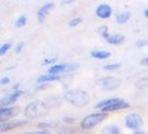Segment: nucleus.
<instances>
[{
    "mask_svg": "<svg viewBox=\"0 0 148 134\" xmlns=\"http://www.w3.org/2000/svg\"><path fill=\"white\" fill-rule=\"evenodd\" d=\"M65 99L76 107H84L90 102L89 94L82 89H69L65 93Z\"/></svg>",
    "mask_w": 148,
    "mask_h": 134,
    "instance_id": "1",
    "label": "nucleus"
},
{
    "mask_svg": "<svg viewBox=\"0 0 148 134\" xmlns=\"http://www.w3.org/2000/svg\"><path fill=\"white\" fill-rule=\"evenodd\" d=\"M129 106V104L125 102L124 99L120 98H109L103 101L100 103L96 104V108L103 110L105 112H110V111H116V110H121V108H127Z\"/></svg>",
    "mask_w": 148,
    "mask_h": 134,
    "instance_id": "2",
    "label": "nucleus"
},
{
    "mask_svg": "<svg viewBox=\"0 0 148 134\" xmlns=\"http://www.w3.org/2000/svg\"><path fill=\"white\" fill-rule=\"evenodd\" d=\"M46 113V106L41 102H31L26 107V116L28 119H36Z\"/></svg>",
    "mask_w": 148,
    "mask_h": 134,
    "instance_id": "3",
    "label": "nucleus"
},
{
    "mask_svg": "<svg viewBox=\"0 0 148 134\" xmlns=\"http://www.w3.org/2000/svg\"><path fill=\"white\" fill-rule=\"evenodd\" d=\"M106 117V114L105 113H96V114H91L86 116L85 119H82V128H91L95 125L99 124L101 121H104Z\"/></svg>",
    "mask_w": 148,
    "mask_h": 134,
    "instance_id": "4",
    "label": "nucleus"
},
{
    "mask_svg": "<svg viewBox=\"0 0 148 134\" xmlns=\"http://www.w3.org/2000/svg\"><path fill=\"white\" fill-rule=\"evenodd\" d=\"M98 85L101 88L107 89V90H112V89H116L117 87H119L120 81L116 77H104V78L98 81Z\"/></svg>",
    "mask_w": 148,
    "mask_h": 134,
    "instance_id": "5",
    "label": "nucleus"
},
{
    "mask_svg": "<svg viewBox=\"0 0 148 134\" xmlns=\"http://www.w3.org/2000/svg\"><path fill=\"white\" fill-rule=\"evenodd\" d=\"M126 126L132 130H138L143 125V119L137 114H129L126 116L125 119Z\"/></svg>",
    "mask_w": 148,
    "mask_h": 134,
    "instance_id": "6",
    "label": "nucleus"
},
{
    "mask_svg": "<svg viewBox=\"0 0 148 134\" xmlns=\"http://www.w3.org/2000/svg\"><path fill=\"white\" fill-rule=\"evenodd\" d=\"M77 67H78L77 64H58V65H53L49 68V74L57 75L58 73H61V72L76 69Z\"/></svg>",
    "mask_w": 148,
    "mask_h": 134,
    "instance_id": "7",
    "label": "nucleus"
},
{
    "mask_svg": "<svg viewBox=\"0 0 148 134\" xmlns=\"http://www.w3.org/2000/svg\"><path fill=\"white\" fill-rule=\"evenodd\" d=\"M19 108L18 107H1L0 108V119L1 122H5L9 117H12L18 114Z\"/></svg>",
    "mask_w": 148,
    "mask_h": 134,
    "instance_id": "8",
    "label": "nucleus"
},
{
    "mask_svg": "<svg viewBox=\"0 0 148 134\" xmlns=\"http://www.w3.org/2000/svg\"><path fill=\"white\" fill-rule=\"evenodd\" d=\"M27 121H9V122H1L0 124V131L1 132H6L9 130H12L15 127H18L20 125L26 124Z\"/></svg>",
    "mask_w": 148,
    "mask_h": 134,
    "instance_id": "9",
    "label": "nucleus"
},
{
    "mask_svg": "<svg viewBox=\"0 0 148 134\" xmlns=\"http://www.w3.org/2000/svg\"><path fill=\"white\" fill-rule=\"evenodd\" d=\"M22 93V90H18V92H15V93H12V94H9L8 96L6 97H3L2 99H1V107H3L5 105H8V104H11V103H15L16 102V99L18 98V97L21 95Z\"/></svg>",
    "mask_w": 148,
    "mask_h": 134,
    "instance_id": "10",
    "label": "nucleus"
},
{
    "mask_svg": "<svg viewBox=\"0 0 148 134\" xmlns=\"http://www.w3.org/2000/svg\"><path fill=\"white\" fill-rule=\"evenodd\" d=\"M52 7H53V3H52V2H49V3H46L45 6H42V7L38 10V19H39V21L40 22L44 21L45 18L47 17L48 12L51 10Z\"/></svg>",
    "mask_w": 148,
    "mask_h": 134,
    "instance_id": "11",
    "label": "nucleus"
},
{
    "mask_svg": "<svg viewBox=\"0 0 148 134\" xmlns=\"http://www.w3.org/2000/svg\"><path fill=\"white\" fill-rule=\"evenodd\" d=\"M97 16L100 18H108L111 15V8L108 5H100L96 10Z\"/></svg>",
    "mask_w": 148,
    "mask_h": 134,
    "instance_id": "12",
    "label": "nucleus"
},
{
    "mask_svg": "<svg viewBox=\"0 0 148 134\" xmlns=\"http://www.w3.org/2000/svg\"><path fill=\"white\" fill-rule=\"evenodd\" d=\"M105 39H106L109 44H112V45H119L125 40L124 36H121V35H110V36L108 35Z\"/></svg>",
    "mask_w": 148,
    "mask_h": 134,
    "instance_id": "13",
    "label": "nucleus"
},
{
    "mask_svg": "<svg viewBox=\"0 0 148 134\" xmlns=\"http://www.w3.org/2000/svg\"><path fill=\"white\" fill-rule=\"evenodd\" d=\"M60 77L58 75H53V74H48V75H41L37 78L38 83H42V82H53V81H58Z\"/></svg>",
    "mask_w": 148,
    "mask_h": 134,
    "instance_id": "14",
    "label": "nucleus"
},
{
    "mask_svg": "<svg viewBox=\"0 0 148 134\" xmlns=\"http://www.w3.org/2000/svg\"><path fill=\"white\" fill-rule=\"evenodd\" d=\"M91 56L94 58H98V59H105L110 56V52H105V50H94V52H91Z\"/></svg>",
    "mask_w": 148,
    "mask_h": 134,
    "instance_id": "15",
    "label": "nucleus"
},
{
    "mask_svg": "<svg viewBox=\"0 0 148 134\" xmlns=\"http://www.w3.org/2000/svg\"><path fill=\"white\" fill-rule=\"evenodd\" d=\"M101 134H121L119 128L115 125H108V126H105L101 131Z\"/></svg>",
    "mask_w": 148,
    "mask_h": 134,
    "instance_id": "16",
    "label": "nucleus"
},
{
    "mask_svg": "<svg viewBox=\"0 0 148 134\" xmlns=\"http://www.w3.org/2000/svg\"><path fill=\"white\" fill-rule=\"evenodd\" d=\"M129 18H130V14H129V11L121 12V14H119V15L117 16V21H118L119 23H124V22H126Z\"/></svg>",
    "mask_w": 148,
    "mask_h": 134,
    "instance_id": "17",
    "label": "nucleus"
},
{
    "mask_svg": "<svg viewBox=\"0 0 148 134\" xmlns=\"http://www.w3.org/2000/svg\"><path fill=\"white\" fill-rule=\"evenodd\" d=\"M27 22V19H26V17L25 16H21V17H19L18 19H17V21H16V26L17 27H22V26H25V23Z\"/></svg>",
    "mask_w": 148,
    "mask_h": 134,
    "instance_id": "18",
    "label": "nucleus"
},
{
    "mask_svg": "<svg viewBox=\"0 0 148 134\" xmlns=\"http://www.w3.org/2000/svg\"><path fill=\"white\" fill-rule=\"evenodd\" d=\"M98 31H99V34H101V36L104 38H106L108 36V28H107L106 26L99 27V28H98Z\"/></svg>",
    "mask_w": 148,
    "mask_h": 134,
    "instance_id": "19",
    "label": "nucleus"
},
{
    "mask_svg": "<svg viewBox=\"0 0 148 134\" xmlns=\"http://www.w3.org/2000/svg\"><path fill=\"white\" fill-rule=\"evenodd\" d=\"M120 67V64H108V65H105L104 69L106 70H112V69H117Z\"/></svg>",
    "mask_w": 148,
    "mask_h": 134,
    "instance_id": "20",
    "label": "nucleus"
},
{
    "mask_svg": "<svg viewBox=\"0 0 148 134\" xmlns=\"http://www.w3.org/2000/svg\"><path fill=\"white\" fill-rule=\"evenodd\" d=\"M10 47H11V45H10V44L2 45V46L0 47V55H5V54L8 52V49H9Z\"/></svg>",
    "mask_w": 148,
    "mask_h": 134,
    "instance_id": "21",
    "label": "nucleus"
},
{
    "mask_svg": "<svg viewBox=\"0 0 148 134\" xmlns=\"http://www.w3.org/2000/svg\"><path fill=\"white\" fill-rule=\"evenodd\" d=\"M82 21V18H74L73 20H70V22H69V26H70V27H75V26L79 25Z\"/></svg>",
    "mask_w": 148,
    "mask_h": 134,
    "instance_id": "22",
    "label": "nucleus"
},
{
    "mask_svg": "<svg viewBox=\"0 0 148 134\" xmlns=\"http://www.w3.org/2000/svg\"><path fill=\"white\" fill-rule=\"evenodd\" d=\"M148 44V40H138L137 43H136V46L137 47H141V46H145V45Z\"/></svg>",
    "mask_w": 148,
    "mask_h": 134,
    "instance_id": "23",
    "label": "nucleus"
},
{
    "mask_svg": "<svg viewBox=\"0 0 148 134\" xmlns=\"http://www.w3.org/2000/svg\"><path fill=\"white\" fill-rule=\"evenodd\" d=\"M23 45H25V43H19V45H18V46H17V47H16V52H17V54H19V52H21V49H22V47H23Z\"/></svg>",
    "mask_w": 148,
    "mask_h": 134,
    "instance_id": "24",
    "label": "nucleus"
},
{
    "mask_svg": "<svg viewBox=\"0 0 148 134\" xmlns=\"http://www.w3.org/2000/svg\"><path fill=\"white\" fill-rule=\"evenodd\" d=\"M10 82V79H9V77H2L1 79H0V85H5V84H7V83Z\"/></svg>",
    "mask_w": 148,
    "mask_h": 134,
    "instance_id": "25",
    "label": "nucleus"
},
{
    "mask_svg": "<svg viewBox=\"0 0 148 134\" xmlns=\"http://www.w3.org/2000/svg\"><path fill=\"white\" fill-rule=\"evenodd\" d=\"M35 134H50L48 131H46V130H44V131H38V132H35Z\"/></svg>",
    "mask_w": 148,
    "mask_h": 134,
    "instance_id": "26",
    "label": "nucleus"
},
{
    "mask_svg": "<svg viewBox=\"0 0 148 134\" xmlns=\"http://www.w3.org/2000/svg\"><path fill=\"white\" fill-rule=\"evenodd\" d=\"M56 58H51V59H47V60H44L42 61V64H49V63H51V61H55Z\"/></svg>",
    "mask_w": 148,
    "mask_h": 134,
    "instance_id": "27",
    "label": "nucleus"
},
{
    "mask_svg": "<svg viewBox=\"0 0 148 134\" xmlns=\"http://www.w3.org/2000/svg\"><path fill=\"white\" fill-rule=\"evenodd\" d=\"M141 64H143V65H147L148 66V57H146V58H144V59L141 60Z\"/></svg>",
    "mask_w": 148,
    "mask_h": 134,
    "instance_id": "28",
    "label": "nucleus"
},
{
    "mask_svg": "<svg viewBox=\"0 0 148 134\" xmlns=\"http://www.w3.org/2000/svg\"><path fill=\"white\" fill-rule=\"evenodd\" d=\"M134 134H146L145 132H140V131H138V132H135Z\"/></svg>",
    "mask_w": 148,
    "mask_h": 134,
    "instance_id": "29",
    "label": "nucleus"
},
{
    "mask_svg": "<svg viewBox=\"0 0 148 134\" xmlns=\"http://www.w3.org/2000/svg\"><path fill=\"white\" fill-rule=\"evenodd\" d=\"M145 16L148 18V9H146V10H145Z\"/></svg>",
    "mask_w": 148,
    "mask_h": 134,
    "instance_id": "30",
    "label": "nucleus"
},
{
    "mask_svg": "<svg viewBox=\"0 0 148 134\" xmlns=\"http://www.w3.org/2000/svg\"><path fill=\"white\" fill-rule=\"evenodd\" d=\"M19 134H35V132H28V133H19Z\"/></svg>",
    "mask_w": 148,
    "mask_h": 134,
    "instance_id": "31",
    "label": "nucleus"
}]
</instances>
